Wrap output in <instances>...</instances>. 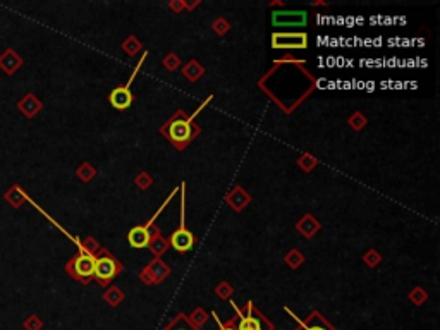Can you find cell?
I'll list each match as a JSON object with an SVG mask.
<instances>
[{"instance_id":"52a82bcc","label":"cell","mask_w":440,"mask_h":330,"mask_svg":"<svg viewBox=\"0 0 440 330\" xmlns=\"http://www.w3.org/2000/svg\"><path fill=\"white\" fill-rule=\"evenodd\" d=\"M19 64H21V60L18 59V55H16L12 50H7L6 54L0 57V66L4 67V71L6 72H9V74L16 71V67H18Z\"/></svg>"},{"instance_id":"277c9868","label":"cell","mask_w":440,"mask_h":330,"mask_svg":"<svg viewBox=\"0 0 440 330\" xmlns=\"http://www.w3.org/2000/svg\"><path fill=\"white\" fill-rule=\"evenodd\" d=\"M131 100H132V95H131V91H129L127 86L117 88V90L112 91V95H110V103L117 108V110H124V108H127L129 105H131Z\"/></svg>"},{"instance_id":"30bf717a","label":"cell","mask_w":440,"mask_h":330,"mask_svg":"<svg viewBox=\"0 0 440 330\" xmlns=\"http://www.w3.org/2000/svg\"><path fill=\"white\" fill-rule=\"evenodd\" d=\"M169 330H191V328H188V327H179V328H169Z\"/></svg>"},{"instance_id":"7a4b0ae2","label":"cell","mask_w":440,"mask_h":330,"mask_svg":"<svg viewBox=\"0 0 440 330\" xmlns=\"http://www.w3.org/2000/svg\"><path fill=\"white\" fill-rule=\"evenodd\" d=\"M95 263L96 260L93 258V256L81 253L78 258H74V261H72L74 275L79 277V279H88V277H91L93 273H95Z\"/></svg>"},{"instance_id":"3957f363","label":"cell","mask_w":440,"mask_h":330,"mask_svg":"<svg viewBox=\"0 0 440 330\" xmlns=\"http://www.w3.org/2000/svg\"><path fill=\"white\" fill-rule=\"evenodd\" d=\"M117 270H119V267H117L115 260L114 258H108V256H105V258L96 260V263H95V273H93V275H95L96 279L102 280V282H107V280H110L112 277L115 275Z\"/></svg>"},{"instance_id":"5b68a950","label":"cell","mask_w":440,"mask_h":330,"mask_svg":"<svg viewBox=\"0 0 440 330\" xmlns=\"http://www.w3.org/2000/svg\"><path fill=\"white\" fill-rule=\"evenodd\" d=\"M171 241H172V246H174L177 251H188V249L193 246V243H195V236L189 231H186V229H179L177 232H174Z\"/></svg>"},{"instance_id":"8992f818","label":"cell","mask_w":440,"mask_h":330,"mask_svg":"<svg viewBox=\"0 0 440 330\" xmlns=\"http://www.w3.org/2000/svg\"><path fill=\"white\" fill-rule=\"evenodd\" d=\"M127 239L132 248H144L150 243V234L144 227H134L129 231Z\"/></svg>"},{"instance_id":"6da1fadb","label":"cell","mask_w":440,"mask_h":330,"mask_svg":"<svg viewBox=\"0 0 440 330\" xmlns=\"http://www.w3.org/2000/svg\"><path fill=\"white\" fill-rule=\"evenodd\" d=\"M167 134H169V138L177 144L186 143L189 138H191V126H189L188 120H183V119L172 120V122L169 124Z\"/></svg>"},{"instance_id":"9c48e42d","label":"cell","mask_w":440,"mask_h":330,"mask_svg":"<svg viewBox=\"0 0 440 330\" xmlns=\"http://www.w3.org/2000/svg\"><path fill=\"white\" fill-rule=\"evenodd\" d=\"M306 330H325L324 327H310V328H306Z\"/></svg>"},{"instance_id":"ba28073f","label":"cell","mask_w":440,"mask_h":330,"mask_svg":"<svg viewBox=\"0 0 440 330\" xmlns=\"http://www.w3.org/2000/svg\"><path fill=\"white\" fill-rule=\"evenodd\" d=\"M237 330H261V325L255 316H244L241 318Z\"/></svg>"},{"instance_id":"8fae6325","label":"cell","mask_w":440,"mask_h":330,"mask_svg":"<svg viewBox=\"0 0 440 330\" xmlns=\"http://www.w3.org/2000/svg\"><path fill=\"white\" fill-rule=\"evenodd\" d=\"M222 330H237V328H232V327H225V328H222Z\"/></svg>"}]
</instances>
